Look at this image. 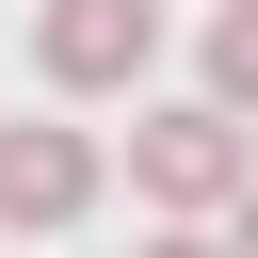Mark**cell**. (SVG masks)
<instances>
[{"label":"cell","mask_w":258,"mask_h":258,"mask_svg":"<svg viewBox=\"0 0 258 258\" xmlns=\"http://www.w3.org/2000/svg\"><path fill=\"white\" fill-rule=\"evenodd\" d=\"M242 177H258V145H242L210 97H161V113H129V194H145L161 226H210Z\"/></svg>","instance_id":"6da1fadb"},{"label":"cell","mask_w":258,"mask_h":258,"mask_svg":"<svg viewBox=\"0 0 258 258\" xmlns=\"http://www.w3.org/2000/svg\"><path fill=\"white\" fill-rule=\"evenodd\" d=\"M32 64H48L64 97H129V81L161 64V0H48V16H32Z\"/></svg>","instance_id":"7a4b0ae2"},{"label":"cell","mask_w":258,"mask_h":258,"mask_svg":"<svg viewBox=\"0 0 258 258\" xmlns=\"http://www.w3.org/2000/svg\"><path fill=\"white\" fill-rule=\"evenodd\" d=\"M81 210H97V129L16 113V129H0V242H48V226H81Z\"/></svg>","instance_id":"3957f363"},{"label":"cell","mask_w":258,"mask_h":258,"mask_svg":"<svg viewBox=\"0 0 258 258\" xmlns=\"http://www.w3.org/2000/svg\"><path fill=\"white\" fill-rule=\"evenodd\" d=\"M210 113H258V0H210Z\"/></svg>","instance_id":"277c9868"},{"label":"cell","mask_w":258,"mask_h":258,"mask_svg":"<svg viewBox=\"0 0 258 258\" xmlns=\"http://www.w3.org/2000/svg\"><path fill=\"white\" fill-rule=\"evenodd\" d=\"M226 258H258V177H242V194H226Z\"/></svg>","instance_id":"5b68a950"},{"label":"cell","mask_w":258,"mask_h":258,"mask_svg":"<svg viewBox=\"0 0 258 258\" xmlns=\"http://www.w3.org/2000/svg\"><path fill=\"white\" fill-rule=\"evenodd\" d=\"M145 258H226V242H210V226H161V242H145Z\"/></svg>","instance_id":"8992f818"}]
</instances>
